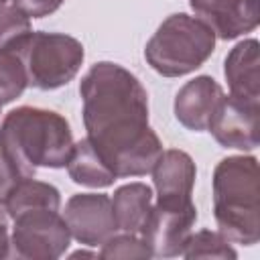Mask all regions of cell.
Returning a JSON list of instances; mask_svg holds the SVG:
<instances>
[{"label":"cell","instance_id":"6da1fadb","mask_svg":"<svg viewBox=\"0 0 260 260\" xmlns=\"http://www.w3.org/2000/svg\"><path fill=\"white\" fill-rule=\"evenodd\" d=\"M87 138L122 177H142L152 171L162 142L148 126V93L126 67L100 61L79 83Z\"/></svg>","mask_w":260,"mask_h":260},{"label":"cell","instance_id":"7a4b0ae2","mask_svg":"<svg viewBox=\"0 0 260 260\" xmlns=\"http://www.w3.org/2000/svg\"><path fill=\"white\" fill-rule=\"evenodd\" d=\"M71 148V126L55 110L20 106L0 124V152L20 177H32L37 169L65 167Z\"/></svg>","mask_w":260,"mask_h":260},{"label":"cell","instance_id":"3957f363","mask_svg":"<svg viewBox=\"0 0 260 260\" xmlns=\"http://www.w3.org/2000/svg\"><path fill=\"white\" fill-rule=\"evenodd\" d=\"M260 175L256 156L221 158L213 171V215L219 234L232 244L260 240Z\"/></svg>","mask_w":260,"mask_h":260},{"label":"cell","instance_id":"277c9868","mask_svg":"<svg viewBox=\"0 0 260 260\" xmlns=\"http://www.w3.org/2000/svg\"><path fill=\"white\" fill-rule=\"evenodd\" d=\"M215 49L213 30L185 12L160 22L144 47L146 63L162 77H181L199 69Z\"/></svg>","mask_w":260,"mask_h":260},{"label":"cell","instance_id":"5b68a950","mask_svg":"<svg viewBox=\"0 0 260 260\" xmlns=\"http://www.w3.org/2000/svg\"><path fill=\"white\" fill-rule=\"evenodd\" d=\"M24 65L28 85L57 89L67 85L81 69L83 45L65 32L30 30L14 49Z\"/></svg>","mask_w":260,"mask_h":260},{"label":"cell","instance_id":"8992f818","mask_svg":"<svg viewBox=\"0 0 260 260\" xmlns=\"http://www.w3.org/2000/svg\"><path fill=\"white\" fill-rule=\"evenodd\" d=\"M71 244L69 228L59 209H30L14 217L10 256L26 260H55Z\"/></svg>","mask_w":260,"mask_h":260},{"label":"cell","instance_id":"52a82bcc","mask_svg":"<svg viewBox=\"0 0 260 260\" xmlns=\"http://www.w3.org/2000/svg\"><path fill=\"white\" fill-rule=\"evenodd\" d=\"M195 219L197 207L193 199H156L140 232V238L150 248L152 256H181V250L191 234Z\"/></svg>","mask_w":260,"mask_h":260},{"label":"cell","instance_id":"ba28073f","mask_svg":"<svg viewBox=\"0 0 260 260\" xmlns=\"http://www.w3.org/2000/svg\"><path fill=\"white\" fill-rule=\"evenodd\" d=\"M207 130L223 148L254 150L260 142V102L223 95Z\"/></svg>","mask_w":260,"mask_h":260},{"label":"cell","instance_id":"9c48e42d","mask_svg":"<svg viewBox=\"0 0 260 260\" xmlns=\"http://www.w3.org/2000/svg\"><path fill=\"white\" fill-rule=\"evenodd\" d=\"M63 219L69 234L83 246H102L118 232L112 199L106 193H77L65 203Z\"/></svg>","mask_w":260,"mask_h":260},{"label":"cell","instance_id":"30bf717a","mask_svg":"<svg viewBox=\"0 0 260 260\" xmlns=\"http://www.w3.org/2000/svg\"><path fill=\"white\" fill-rule=\"evenodd\" d=\"M193 12L215 37L223 41L238 39L258 26V0H189Z\"/></svg>","mask_w":260,"mask_h":260},{"label":"cell","instance_id":"8fae6325","mask_svg":"<svg viewBox=\"0 0 260 260\" xmlns=\"http://www.w3.org/2000/svg\"><path fill=\"white\" fill-rule=\"evenodd\" d=\"M223 87L209 75H199L187 81L175 95V118L193 132L207 130L217 106L223 100Z\"/></svg>","mask_w":260,"mask_h":260},{"label":"cell","instance_id":"7c38bea8","mask_svg":"<svg viewBox=\"0 0 260 260\" xmlns=\"http://www.w3.org/2000/svg\"><path fill=\"white\" fill-rule=\"evenodd\" d=\"M150 173L156 189V199H191L197 169L193 158L185 150H162Z\"/></svg>","mask_w":260,"mask_h":260},{"label":"cell","instance_id":"4fadbf2b","mask_svg":"<svg viewBox=\"0 0 260 260\" xmlns=\"http://www.w3.org/2000/svg\"><path fill=\"white\" fill-rule=\"evenodd\" d=\"M260 57L258 41L246 39L240 41L225 57L223 75L230 85V95L260 102Z\"/></svg>","mask_w":260,"mask_h":260},{"label":"cell","instance_id":"5bb4252c","mask_svg":"<svg viewBox=\"0 0 260 260\" xmlns=\"http://www.w3.org/2000/svg\"><path fill=\"white\" fill-rule=\"evenodd\" d=\"M110 199L118 230L138 236L152 209V189L144 183H128L118 187Z\"/></svg>","mask_w":260,"mask_h":260},{"label":"cell","instance_id":"9a60e30c","mask_svg":"<svg viewBox=\"0 0 260 260\" xmlns=\"http://www.w3.org/2000/svg\"><path fill=\"white\" fill-rule=\"evenodd\" d=\"M65 167L73 183L85 185V187L102 189V187L114 185V181L118 179L87 136L73 142V148Z\"/></svg>","mask_w":260,"mask_h":260},{"label":"cell","instance_id":"2e32d148","mask_svg":"<svg viewBox=\"0 0 260 260\" xmlns=\"http://www.w3.org/2000/svg\"><path fill=\"white\" fill-rule=\"evenodd\" d=\"M61 193L57 187L45 181H37L32 177H22L14 189L10 191L4 211L10 219L30 209H59Z\"/></svg>","mask_w":260,"mask_h":260},{"label":"cell","instance_id":"e0dca14e","mask_svg":"<svg viewBox=\"0 0 260 260\" xmlns=\"http://www.w3.org/2000/svg\"><path fill=\"white\" fill-rule=\"evenodd\" d=\"M181 256L185 258H217V260H234L238 252L232 248V242L213 230H199L189 234Z\"/></svg>","mask_w":260,"mask_h":260},{"label":"cell","instance_id":"ac0fdd59","mask_svg":"<svg viewBox=\"0 0 260 260\" xmlns=\"http://www.w3.org/2000/svg\"><path fill=\"white\" fill-rule=\"evenodd\" d=\"M28 79L16 51H0V104H10L22 95Z\"/></svg>","mask_w":260,"mask_h":260},{"label":"cell","instance_id":"d6986e66","mask_svg":"<svg viewBox=\"0 0 260 260\" xmlns=\"http://www.w3.org/2000/svg\"><path fill=\"white\" fill-rule=\"evenodd\" d=\"M30 16L16 4L0 6V51H14L30 32Z\"/></svg>","mask_w":260,"mask_h":260},{"label":"cell","instance_id":"ffe728a7","mask_svg":"<svg viewBox=\"0 0 260 260\" xmlns=\"http://www.w3.org/2000/svg\"><path fill=\"white\" fill-rule=\"evenodd\" d=\"M100 258H150V248L144 244L142 238L136 234H114L110 236L104 244L102 250L98 252Z\"/></svg>","mask_w":260,"mask_h":260},{"label":"cell","instance_id":"44dd1931","mask_svg":"<svg viewBox=\"0 0 260 260\" xmlns=\"http://www.w3.org/2000/svg\"><path fill=\"white\" fill-rule=\"evenodd\" d=\"M22 177L18 175V171L4 158V154L0 152V209L4 211L6 199L10 195V191L14 189V185L20 181Z\"/></svg>","mask_w":260,"mask_h":260},{"label":"cell","instance_id":"7402d4cb","mask_svg":"<svg viewBox=\"0 0 260 260\" xmlns=\"http://www.w3.org/2000/svg\"><path fill=\"white\" fill-rule=\"evenodd\" d=\"M63 2L65 0H14V4L32 18H45L53 14Z\"/></svg>","mask_w":260,"mask_h":260},{"label":"cell","instance_id":"603a6c76","mask_svg":"<svg viewBox=\"0 0 260 260\" xmlns=\"http://www.w3.org/2000/svg\"><path fill=\"white\" fill-rule=\"evenodd\" d=\"M6 211L0 209V258L10 256V236H8V225H6Z\"/></svg>","mask_w":260,"mask_h":260},{"label":"cell","instance_id":"cb8c5ba5","mask_svg":"<svg viewBox=\"0 0 260 260\" xmlns=\"http://www.w3.org/2000/svg\"><path fill=\"white\" fill-rule=\"evenodd\" d=\"M79 256H91V258H95L98 254L95 252H85V250H77V252L71 254V258H79Z\"/></svg>","mask_w":260,"mask_h":260},{"label":"cell","instance_id":"d4e9b609","mask_svg":"<svg viewBox=\"0 0 260 260\" xmlns=\"http://www.w3.org/2000/svg\"><path fill=\"white\" fill-rule=\"evenodd\" d=\"M6 2H8V0H0V6H4V4H6Z\"/></svg>","mask_w":260,"mask_h":260},{"label":"cell","instance_id":"484cf974","mask_svg":"<svg viewBox=\"0 0 260 260\" xmlns=\"http://www.w3.org/2000/svg\"><path fill=\"white\" fill-rule=\"evenodd\" d=\"M0 106H2V104H0Z\"/></svg>","mask_w":260,"mask_h":260}]
</instances>
